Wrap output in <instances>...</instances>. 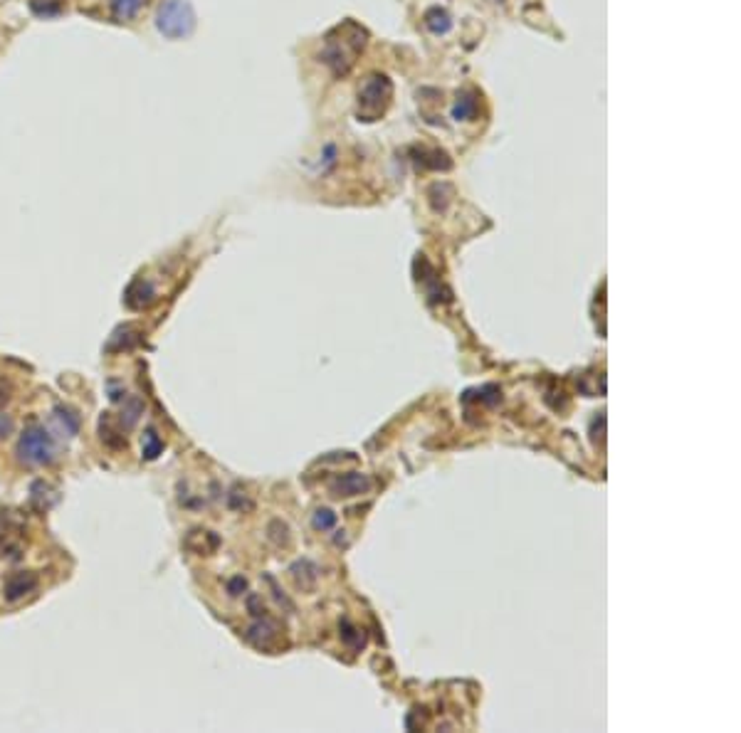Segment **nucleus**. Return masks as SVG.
<instances>
[{
	"instance_id": "f257e3e1",
	"label": "nucleus",
	"mask_w": 741,
	"mask_h": 733,
	"mask_svg": "<svg viewBox=\"0 0 741 733\" xmlns=\"http://www.w3.org/2000/svg\"><path fill=\"white\" fill-rule=\"evenodd\" d=\"M366 40H368V32L363 30L356 20H343L341 25H336L324 37L322 62L336 77L348 75L356 57L361 55L363 47H366Z\"/></svg>"
},
{
	"instance_id": "f03ea898",
	"label": "nucleus",
	"mask_w": 741,
	"mask_h": 733,
	"mask_svg": "<svg viewBox=\"0 0 741 733\" xmlns=\"http://www.w3.org/2000/svg\"><path fill=\"white\" fill-rule=\"evenodd\" d=\"M391 99H393V82L386 75H368L363 79L361 89H358V101H356V116L358 121H366V124H374L381 116L388 111Z\"/></svg>"
},
{
	"instance_id": "7ed1b4c3",
	"label": "nucleus",
	"mask_w": 741,
	"mask_h": 733,
	"mask_svg": "<svg viewBox=\"0 0 741 733\" xmlns=\"http://www.w3.org/2000/svg\"><path fill=\"white\" fill-rule=\"evenodd\" d=\"M198 25L191 0H163L156 11V30L168 40H186Z\"/></svg>"
},
{
	"instance_id": "20e7f679",
	"label": "nucleus",
	"mask_w": 741,
	"mask_h": 733,
	"mask_svg": "<svg viewBox=\"0 0 741 733\" xmlns=\"http://www.w3.org/2000/svg\"><path fill=\"white\" fill-rule=\"evenodd\" d=\"M15 452L20 462L30 464V467H40V464H50L55 459V442H52V435L45 427L32 422L23 430Z\"/></svg>"
},
{
	"instance_id": "39448f33",
	"label": "nucleus",
	"mask_w": 741,
	"mask_h": 733,
	"mask_svg": "<svg viewBox=\"0 0 741 733\" xmlns=\"http://www.w3.org/2000/svg\"><path fill=\"white\" fill-rule=\"evenodd\" d=\"M35 588H37V575L32 571L11 573V575L6 578V582H3V598H6L8 603H18V600H23Z\"/></svg>"
},
{
	"instance_id": "423d86ee",
	"label": "nucleus",
	"mask_w": 741,
	"mask_h": 733,
	"mask_svg": "<svg viewBox=\"0 0 741 733\" xmlns=\"http://www.w3.org/2000/svg\"><path fill=\"white\" fill-rule=\"evenodd\" d=\"M99 432H101V442H104L106 447H111V450H124V447H127V437L121 435L119 427L111 422L109 412H104V417H101Z\"/></svg>"
},
{
	"instance_id": "0eeeda50",
	"label": "nucleus",
	"mask_w": 741,
	"mask_h": 733,
	"mask_svg": "<svg viewBox=\"0 0 741 733\" xmlns=\"http://www.w3.org/2000/svg\"><path fill=\"white\" fill-rule=\"evenodd\" d=\"M153 297H156V291H153V286L148 284V281H137V284L129 286L127 304L132 309H144L153 302Z\"/></svg>"
},
{
	"instance_id": "6e6552de",
	"label": "nucleus",
	"mask_w": 741,
	"mask_h": 733,
	"mask_svg": "<svg viewBox=\"0 0 741 733\" xmlns=\"http://www.w3.org/2000/svg\"><path fill=\"white\" fill-rule=\"evenodd\" d=\"M425 27H428L433 35H445V32H450V27H452V18H450V13L443 11V8H430V11L425 13Z\"/></svg>"
},
{
	"instance_id": "1a4fd4ad",
	"label": "nucleus",
	"mask_w": 741,
	"mask_h": 733,
	"mask_svg": "<svg viewBox=\"0 0 741 733\" xmlns=\"http://www.w3.org/2000/svg\"><path fill=\"white\" fill-rule=\"evenodd\" d=\"M139 343V331L132 326H121L114 331V336H111V341L106 343V351H124V348H134Z\"/></svg>"
},
{
	"instance_id": "9d476101",
	"label": "nucleus",
	"mask_w": 741,
	"mask_h": 733,
	"mask_svg": "<svg viewBox=\"0 0 741 733\" xmlns=\"http://www.w3.org/2000/svg\"><path fill=\"white\" fill-rule=\"evenodd\" d=\"M146 0H109V11L116 20H129L144 8Z\"/></svg>"
},
{
	"instance_id": "9b49d317",
	"label": "nucleus",
	"mask_w": 741,
	"mask_h": 733,
	"mask_svg": "<svg viewBox=\"0 0 741 733\" xmlns=\"http://www.w3.org/2000/svg\"><path fill=\"white\" fill-rule=\"evenodd\" d=\"M474 114H477V96L474 94H462L457 96V101H455L452 106V119L455 121H469L474 119Z\"/></svg>"
},
{
	"instance_id": "f8f14e48",
	"label": "nucleus",
	"mask_w": 741,
	"mask_h": 733,
	"mask_svg": "<svg viewBox=\"0 0 741 733\" xmlns=\"http://www.w3.org/2000/svg\"><path fill=\"white\" fill-rule=\"evenodd\" d=\"M163 450V442H161V437L156 435V430H146V435H144L141 440V452L146 459H156L158 454H161Z\"/></svg>"
},
{
	"instance_id": "ddd939ff",
	"label": "nucleus",
	"mask_w": 741,
	"mask_h": 733,
	"mask_svg": "<svg viewBox=\"0 0 741 733\" xmlns=\"http://www.w3.org/2000/svg\"><path fill=\"white\" fill-rule=\"evenodd\" d=\"M55 417H57V420H60V425L65 427V432H67V435H70V437L80 432V417H77L75 412L70 410V407H62V405H57V407H55Z\"/></svg>"
},
{
	"instance_id": "4468645a",
	"label": "nucleus",
	"mask_w": 741,
	"mask_h": 733,
	"mask_svg": "<svg viewBox=\"0 0 741 733\" xmlns=\"http://www.w3.org/2000/svg\"><path fill=\"white\" fill-rule=\"evenodd\" d=\"M30 11L37 18H55L62 13L60 0H30Z\"/></svg>"
},
{
	"instance_id": "2eb2a0df",
	"label": "nucleus",
	"mask_w": 741,
	"mask_h": 733,
	"mask_svg": "<svg viewBox=\"0 0 741 733\" xmlns=\"http://www.w3.org/2000/svg\"><path fill=\"white\" fill-rule=\"evenodd\" d=\"M50 492V487H47L45 482H37L32 484V492H30V504L37 509V511H47V509L52 506V502H47L45 494Z\"/></svg>"
},
{
	"instance_id": "dca6fc26",
	"label": "nucleus",
	"mask_w": 741,
	"mask_h": 733,
	"mask_svg": "<svg viewBox=\"0 0 741 733\" xmlns=\"http://www.w3.org/2000/svg\"><path fill=\"white\" fill-rule=\"evenodd\" d=\"M141 410H144L141 400H139V397H129V400L124 402V412H121V420L127 422V427L137 425V420H139V415H141Z\"/></svg>"
},
{
	"instance_id": "f3484780",
	"label": "nucleus",
	"mask_w": 741,
	"mask_h": 733,
	"mask_svg": "<svg viewBox=\"0 0 741 733\" xmlns=\"http://www.w3.org/2000/svg\"><path fill=\"white\" fill-rule=\"evenodd\" d=\"M13 432H15V420L11 415H6V412H0V440L11 437Z\"/></svg>"
},
{
	"instance_id": "a211bd4d",
	"label": "nucleus",
	"mask_w": 741,
	"mask_h": 733,
	"mask_svg": "<svg viewBox=\"0 0 741 733\" xmlns=\"http://www.w3.org/2000/svg\"><path fill=\"white\" fill-rule=\"evenodd\" d=\"M331 523H334L331 511H319V516L314 518V526L317 528H327V526H331Z\"/></svg>"
},
{
	"instance_id": "6ab92c4d",
	"label": "nucleus",
	"mask_w": 741,
	"mask_h": 733,
	"mask_svg": "<svg viewBox=\"0 0 741 733\" xmlns=\"http://www.w3.org/2000/svg\"><path fill=\"white\" fill-rule=\"evenodd\" d=\"M8 400H11V385L6 381H0V407L6 405Z\"/></svg>"
}]
</instances>
